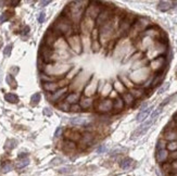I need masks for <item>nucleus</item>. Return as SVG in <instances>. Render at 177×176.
<instances>
[{
	"label": "nucleus",
	"mask_w": 177,
	"mask_h": 176,
	"mask_svg": "<svg viewBox=\"0 0 177 176\" xmlns=\"http://www.w3.org/2000/svg\"><path fill=\"white\" fill-rule=\"evenodd\" d=\"M66 92H67V87L59 88L57 91L51 94L48 98L50 99V101H52V102H60V101H62L65 97H66Z\"/></svg>",
	"instance_id": "5"
},
{
	"label": "nucleus",
	"mask_w": 177,
	"mask_h": 176,
	"mask_svg": "<svg viewBox=\"0 0 177 176\" xmlns=\"http://www.w3.org/2000/svg\"><path fill=\"white\" fill-rule=\"evenodd\" d=\"M173 2L171 1H160L159 4H158V9L162 12H165V11L169 10L171 8H173Z\"/></svg>",
	"instance_id": "16"
},
{
	"label": "nucleus",
	"mask_w": 177,
	"mask_h": 176,
	"mask_svg": "<svg viewBox=\"0 0 177 176\" xmlns=\"http://www.w3.org/2000/svg\"><path fill=\"white\" fill-rule=\"evenodd\" d=\"M18 160L26 159V158H29V153H26V152H21V153H18Z\"/></svg>",
	"instance_id": "36"
},
{
	"label": "nucleus",
	"mask_w": 177,
	"mask_h": 176,
	"mask_svg": "<svg viewBox=\"0 0 177 176\" xmlns=\"http://www.w3.org/2000/svg\"><path fill=\"white\" fill-rule=\"evenodd\" d=\"M4 100L8 101L9 103H18V95L13 94V92H8V94L4 95Z\"/></svg>",
	"instance_id": "18"
},
{
	"label": "nucleus",
	"mask_w": 177,
	"mask_h": 176,
	"mask_svg": "<svg viewBox=\"0 0 177 176\" xmlns=\"http://www.w3.org/2000/svg\"><path fill=\"white\" fill-rule=\"evenodd\" d=\"M52 55H53L52 48L43 44L40 46V50H39V57H40L41 61H44L45 63H49L52 60Z\"/></svg>",
	"instance_id": "2"
},
{
	"label": "nucleus",
	"mask_w": 177,
	"mask_h": 176,
	"mask_svg": "<svg viewBox=\"0 0 177 176\" xmlns=\"http://www.w3.org/2000/svg\"><path fill=\"white\" fill-rule=\"evenodd\" d=\"M81 98V92H75V91H74V92H70V94H67L66 97H65L64 101H66L70 106H72V105H76V103L80 102Z\"/></svg>",
	"instance_id": "8"
},
{
	"label": "nucleus",
	"mask_w": 177,
	"mask_h": 176,
	"mask_svg": "<svg viewBox=\"0 0 177 176\" xmlns=\"http://www.w3.org/2000/svg\"><path fill=\"white\" fill-rule=\"evenodd\" d=\"M4 3H6V2H4V1H0V7H2Z\"/></svg>",
	"instance_id": "41"
},
{
	"label": "nucleus",
	"mask_w": 177,
	"mask_h": 176,
	"mask_svg": "<svg viewBox=\"0 0 177 176\" xmlns=\"http://www.w3.org/2000/svg\"><path fill=\"white\" fill-rule=\"evenodd\" d=\"M12 47L13 46L11 45H8V46H6V48H4V50H3V55L6 58H8V57H10V54H11V51H12Z\"/></svg>",
	"instance_id": "30"
},
{
	"label": "nucleus",
	"mask_w": 177,
	"mask_h": 176,
	"mask_svg": "<svg viewBox=\"0 0 177 176\" xmlns=\"http://www.w3.org/2000/svg\"><path fill=\"white\" fill-rule=\"evenodd\" d=\"M73 171H74L73 166H65V168H59L58 173H59V174H70V173H72Z\"/></svg>",
	"instance_id": "28"
},
{
	"label": "nucleus",
	"mask_w": 177,
	"mask_h": 176,
	"mask_svg": "<svg viewBox=\"0 0 177 176\" xmlns=\"http://www.w3.org/2000/svg\"><path fill=\"white\" fill-rule=\"evenodd\" d=\"M44 114L48 115V116H49V115L52 114V111H51L50 109H48V108H45V109H44Z\"/></svg>",
	"instance_id": "39"
},
{
	"label": "nucleus",
	"mask_w": 177,
	"mask_h": 176,
	"mask_svg": "<svg viewBox=\"0 0 177 176\" xmlns=\"http://www.w3.org/2000/svg\"><path fill=\"white\" fill-rule=\"evenodd\" d=\"M110 17H111V11L109 10L108 8H102L101 11H100V13L98 14V17L96 18V23L98 26H100V25H104L106 23L109 22V20H110Z\"/></svg>",
	"instance_id": "4"
},
{
	"label": "nucleus",
	"mask_w": 177,
	"mask_h": 176,
	"mask_svg": "<svg viewBox=\"0 0 177 176\" xmlns=\"http://www.w3.org/2000/svg\"><path fill=\"white\" fill-rule=\"evenodd\" d=\"M40 99H41L40 92H36V94H34L31 97V105L32 106H37L39 103V101H40Z\"/></svg>",
	"instance_id": "22"
},
{
	"label": "nucleus",
	"mask_w": 177,
	"mask_h": 176,
	"mask_svg": "<svg viewBox=\"0 0 177 176\" xmlns=\"http://www.w3.org/2000/svg\"><path fill=\"white\" fill-rule=\"evenodd\" d=\"M76 142L74 141H71V140H67L65 139L64 142H63V150L64 151H73V150L76 149Z\"/></svg>",
	"instance_id": "17"
},
{
	"label": "nucleus",
	"mask_w": 177,
	"mask_h": 176,
	"mask_svg": "<svg viewBox=\"0 0 177 176\" xmlns=\"http://www.w3.org/2000/svg\"><path fill=\"white\" fill-rule=\"evenodd\" d=\"M78 105H80V106L81 108V110H88V109H90L92 106V105H94V100H92V98H90V97L81 96Z\"/></svg>",
	"instance_id": "10"
},
{
	"label": "nucleus",
	"mask_w": 177,
	"mask_h": 176,
	"mask_svg": "<svg viewBox=\"0 0 177 176\" xmlns=\"http://www.w3.org/2000/svg\"><path fill=\"white\" fill-rule=\"evenodd\" d=\"M29 26H24V28L22 29V35H29Z\"/></svg>",
	"instance_id": "37"
},
{
	"label": "nucleus",
	"mask_w": 177,
	"mask_h": 176,
	"mask_svg": "<svg viewBox=\"0 0 177 176\" xmlns=\"http://www.w3.org/2000/svg\"><path fill=\"white\" fill-rule=\"evenodd\" d=\"M120 166L123 168V170H129L134 166V160L130 158H124L121 161Z\"/></svg>",
	"instance_id": "15"
},
{
	"label": "nucleus",
	"mask_w": 177,
	"mask_h": 176,
	"mask_svg": "<svg viewBox=\"0 0 177 176\" xmlns=\"http://www.w3.org/2000/svg\"><path fill=\"white\" fill-rule=\"evenodd\" d=\"M6 80H7V83H8V85L10 87H12V88L16 87V80H15L14 76H13L12 74H8L7 77H6Z\"/></svg>",
	"instance_id": "23"
},
{
	"label": "nucleus",
	"mask_w": 177,
	"mask_h": 176,
	"mask_svg": "<svg viewBox=\"0 0 177 176\" xmlns=\"http://www.w3.org/2000/svg\"><path fill=\"white\" fill-rule=\"evenodd\" d=\"M62 132H63V128H62L61 126H59L57 129H55V138H59L60 136H61Z\"/></svg>",
	"instance_id": "33"
},
{
	"label": "nucleus",
	"mask_w": 177,
	"mask_h": 176,
	"mask_svg": "<svg viewBox=\"0 0 177 176\" xmlns=\"http://www.w3.org/2000/svg\"><path fill=\"white\" fill-rule=\"evenodd\" d=\"M45 18H46V13L45 12H40L39 13V17H38V22L40 23H44L45 22Z\"/></svg>",
	"instance_id": "34"
},
{
	"label": "nucleus",
	"mask_w": 177,
	"mask_h": 176,
	"mask_svg": "<svg viewBox=\"0 0 177 176\" xmlns=\"http://www.w3.org/2000/svg\"><path fill=\"white\" fill-rule=\"evenodd\" d=\"M29 164V158H26V159H21V160H18V162L15 163V168H18V170H21V168H26L27 165Z\"/></svg>",
	"instance_id": "20"
},
{
	"label": "nucleus",
	"mask_w": 177,
	"mask_h": 176,
	"mask_svg": "<svg viewBox=\"0 0 177 176\" xmlns=\"http://www.w3.org/2000/svg\"><path fill=\"white\" fill-rule=\"evenodd\" d=\"M152 110H153V106H149V108L143 109V110H141L140 112L138 113V115L136 116V121L139 122V123H141V122L146 121V120L148 119L149 115L151 114Z\"/></svg>",
	"instance_id": "9"
},
{
	"label": "nucleus",
	"mask_w": 177,
	"mask_h": 176,
	"mask_svg": "<svg viewBox=\"0 0 177 176\" xmlns=\"http://www.w3.org/2000/svg\"><path fill=\"white\" fill-rule=\"evenodd\" d=\"M57 106L61 111H63V112H66V111H70V106H70L69 103L66 102V101H60V102H58Z\"/></svg>",
	"instance_id": "25"
},
{
	"label": "nucleus",
	"mask_w": 177,
	"mask_h": 176,
	"mask_svg": "<svg viewBox=\"0 0 177 176\" xmlns=\"http://www.w3.org/2000/svg\"><path fill=\"white\" fill-rule=\"evenodd\" d=\"M69 123L72 126H87L89 124V120L85 117H72L70 119Z\"/></svg>",
	"instance_id": "11"
},
{
	"label": "nucleus",
	"mask_w": 177,
	"mask_h": 176,
	"mask_svg": "<svg viewBox=\"0 0 177 176\" xmlns=\"http://www.w3.org/2000/svg\"><path fill=\"white\" fill-rule=\"evenodd\" d=\"M97 110L101 113L110 112L111 110H113V101L111 99H104V100L100 101L97 106Z\"/></svg>",
	"instance_id": "6"
},
{
	"label": "nucleus",
	"mask_w": 177,
	"mask_h": 176,
	"mask_svg": "<svg viewBox=\"0 0 177 176\" xmlns=\"http://www.w3.org/2000/svg\"><path fill=\"white\" fill-rule=\"evenodd\" d=\"M122 99H123V101H124V103H128V105L134 101V97L132 96L130 92H125V94H123Z\"/></svg>",
	"instance_id": "26"
},
{
	"label": "nucleus",
	"mask_w": 177,
	"mask_h": 176,
	"mask_svg": "<svg viewBox=\"0 0 177 176\" xmlns=\"http://www.w3.org/2000/svg\"><path fill=\"white\" fill-rule=\"evenodd\" d=\"M162 110H163V106H159L157 109H155L154 111H153V113H152V114H151V117H150V119H151V120H153V121H155V119H157V117L160 115V113L162 112Z\"/></svg>",
	"instance_id": "29"
},
{
	"label": "nucleus",
	"mask_w": 177,
	"mask_h": 176,
	"mask_svg": "<svg viewBox=\"0 0 177 176\" xmlns=\"http://www.w3.org/2000/svg\"><path fill=\"white\" fill-rule=\"evenodd\" d=\"M95 139V136L92 133H90V132H85V133L81 135V143H83V145L85 146H90L92 145V141Z\"/></svg>",
	"instance_id": "12"
},
{
	"label": "nucleus",
	"mask_w": 177,
	"mask_h": 176,
	"mask_svg": "<svg viewBox=\"0 0 177 176\" xmlns=\"http://www.w3.org/2000/svg\"><path fill=\"white\" fill-rule=\"evenodd\" d=\"M106 150H107V146L106 145H101V146H99V147H98L97 152H98V153H103Z\"/></svg>",
	"instance_id": "35"
},
{
	"label": "nucleus",
	"mask_w": 177,
	"mask_h": 176,
	"mask_svg": "<svg viewBox=\"0 0 177 176\" xmlns=\"http://www.w3.org/2000/svg\"><path fill=\"white\" fill-rule=\"evenodd\" d=\"M14 168V164L12 163L11 161H4L1 163V165H0V172L2 173V174H7V173L11 172V171Z\"/></svg>",
	"instance_id": "13"
},
{
	"label": "nucleus",
	"mask_w": 177,
	"mask_h": 176,
	"mask_svg": "<svg viewBox=\"0 0 177 176\" xmlns=\"http://www.w3.org/2000/svg\"><path fill=\"white\" fill-rule=\"evenodd\" d=\"M52 31L55 32L58 36L60 35L67 36L73 31V22H72V20H70L69 17H65V15L62 14L55 21Z\"/></svg>",
	"instance_id": "1"
},
{
	"label": "nucleus",
	"mask_w": 177,
	"mask_h": 176,
	"mask_svg": "<svg viewBox=\"0 0 177 176\" xmlns=\"http://www.w3.org/2000/svg\"><path fill=\"white\" fill-rule=\"evenodd\" d=\"M153 122H154V121L150 119L149 121H147V122H145V123L141 124L139 127H137V128L135 129L134 132H133L132 139H135V138H138V137H140V136L145 135L147 132H148V129L151 127V125L153 124Z\"/></svg>",
	"instance_id": "3"
},
{
	"label": "nucleus",
	"mask_w": 177,
	"mask_h": 176,
	"mask_svg": "<svg viewBox=\"0 0 177 176\" xmlns=\"http://www.w3.org/2000/svg\"><path fill=\"white\" fill-rule=\"evenodd\" d=\"M166 158H167L166 150H165V149L158 150V151H157V159H158V161H159V162H163Z\"/></svg>",
	"instance_id": "21"
},
{
	"label": "nucleus",
	"mask_w": 177,
	"mask_h": 176,
	"mask_svg": "<svg viewBox=\"0 0 177 176\" xmlns=\"http://www.w3.org/2000/svg\"><path fill=\"white\" fill-rule=\"evenodd\" d=\"M124 106H125V103H124V101H123L122 97H117V98L113 101V109L114 110L121 111L123 108H124Z\"/></svg>",
	"instance_id": "19"
},
{
	"label": "nucleus",
	"mask_w": 177,
	"mask_h": 176,
	"mask_svg": "<svg viewBox=\"0 0 177 176\" xmlns=\"http://www.w3.org/2000/svg\"><path fill=\"white\" fill-rule=\"evenodd\" d=\"M169 83H165V84L162 85V87L159 89V94H163V92H165L167 89H169Z\"/></svg>",
	"instance_id": "32"
},
{
	"label": "nucleus",
	"mask_w": 177,
	"mask_h": 176,
	"mask_svg": "<svg viewBox=\"0 0 177 176\" xmlns=\"http://www.w3.org/2000/svg\"><path fill=\"white\" fill-rule=\"evenodd\" d=\"M64 135H65V139L74 141V142H77V141H80L81 137V135L78 133L77 131H75V129H72V128L65 131Z\"/></svg>",
	"instance_id": "7"
},
{
	"label": "nucleus",
	"mask_w": 177,
	"mask_h": 176,
	"mask_svg": "<svg viewBox=\"0 0 177 176\" xmlns=\"http://www.w3.org/2000/svg\"><path fill=\"white\" fill-rule=\"evenodd\" d=\"M51 3V0H45V1H40L39 2V4H40V7H46L48 6V4Z\"/></svg>",
	"instance_id": "38"
},
{
	"label": "nucleus",
	"mask_w": 177,
	"mask_h": 176,
	"mask_svg": "<svg viewBox=\"0 0 177 176\" xmlns=\"http://www.w3.org/2000/svg\"><path fill=\"white\" fill-rule=\"evenodd\" d=\"M43 88L44 90H46L47 92H51L53 94L55 91H57L59 89V85L55 82H51V83H43Z\"/></svg>",
	"instance_id": "14"
},
{
	"label": "nucleus",
	"mask_w": 177,
	"mask_h": 176,
	"mask_svg": "<svg viewBox=\"0 0 177 176\" xmlns=\"http://www.w3.org/2000/svg\"><path fill=\"white\" fill-rule=\"evenodd\" d=\"M11 17H12V13H11L10 11L3 12L1 15H0V24H2V23H4L6 21H8Z\"/></svg>",
	"instance_id": "27"
},
{
	"label": "nucleus",
	"mask_w": 177,
	"mask_h": 176,
	"mask_svg": "<svg viewBox=\"0 0 177 176\" xmlns=\"http://www.w3.org/2000/svg\"><path fill=\"white\" fill-rule=\"evenodd\" d=\"M21 1H18V0H14V1H10L9 3L11 4V7H18V4H20Z\"/></svg>",
	"instance_id": "40"
},
{
	"label": "nucleus",
	"mask_w": 177,
	"mask_h": 176,
	"mask_svg": "<svg viewBox=\"0 0 177 176\" xmlns=\"http://www.w3.org/2000/svg\"><path fill=\"white\" fill-rule=\"evenodd\" d=\"M70 111H71V112H74V113H77V112H81V108L78 103H76V105H72L70 106Z\"/></svg>",
	"instance_id": "31"
},
{
	"label": "nucleus",
	"mask_w": 177,
	"mask_h": 176,
	"mask_svg": "<svg viewBox=\"0 0 177 176\" xmlns=\"http://www.w3.org/2000/svg\"><path fill=\"white\" fill-rule=\"evenodd\" d=\"M16 143H18V141L14 140V139H9V140H7L6 145H4V149H7V150H12V149H14V148L16 147Z\"/></svg>",
	"instance_id": "24"
}]
</instances>
